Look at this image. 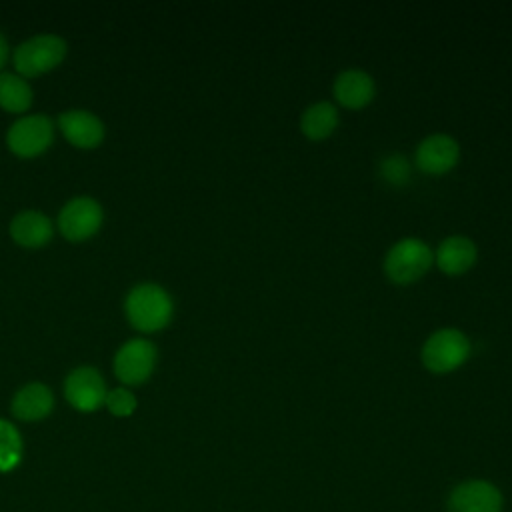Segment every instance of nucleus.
Returning a JSON list of instances; mask_svg holds the SVG:
<instances>
[{
    "label": "nucleus",
    "mask_w": 512,
    "mask_h": 512,
    "mask_svg": "<svg viewBox=\"0 0 512 512\" xmlns=\"http://www.w3.org/2000/svg\"><path fill=\"white\" fill-rule=\"evenodd\" d=\"M128 322L140 332H156L172 318V298L158 284H138L126 296Z\"/></svg>",
    "instance_id": "nucleus-1"
},
{
    "label": "nucleus",
    "mask_w": 512,
    "mask_h": 512,
    "mask_svg": "<svg viewBox=\"0 0 512 512\" xmlns=\"http://www.w3.org/2000/svg\"><path fill=\"white\" fill-rule=\"evenodd\" d=\"M470 354L468 338L456 328L436 330L422 346V362L430 372L446 374L466 362Z\"/></svg>",
    "instance_id": "nucleus-2"
},
{
    "label": "nucleus",
    "mask_w": 512,
    "mask_h": 512,
    "mask_svg": "<svg viewBox=\"0 0 512 512\" xmlns=\"http://www.w3.org/2000/svg\"><path fill=\"white\" fill-rule=\"evenodd\" d=\"M66 42L56 34H38L22 42L14 52V66L20 76H38L62 62Z\"/></svg>",
    "instance_id": "nucleus-3"
},
{
    "label": "nucleus",
    "mask_w": 512,
    "mask_h": 512,
    "mask_svg": "<svg viewBox=\"0 0 512 512\" xmlns=\"http://www.w3.org/2000/svg\"><path fill=\"white\" fill-rule=\"evenodd\" d=\"M432 264L430 248L418 238H402L396 242L384 260V270L390 280L410 284L428 272Z\"/></svg>",
    "instance_id": "nucleus-4"
},
{
    "label": "nucleus",
    "mask_w": 512,
    "mask_h": 512,
    "mask_svg": "<svg viewBox=\"0 0 512 512\" xmlns=\"http://www.w3.org/2000/svg\"><path fill=\"white\" fill-rule=\"evenodd\" d=\"M448 512H502L504 496L496 484L472 478L456 484L446 500Z\"/></svg>",
    "instance_id": "nucleus-5"
},
{
    "label": "nucleus",
    "mask_w": 512,
    "mask_h": 512,
    "mask_svg": "<svg viewBox=\"0 0 512 512\" xmlns=\"http://www.w3.org/2000/svg\"><path fill=\"white\" fill-rule=\"evenodd\" d=\"M156 364V346L150 340H128L114 356V374L124 384H142Z\"/></svg>",
    "instance_id": "nucleus-6"
},
{
    "label": "nucleus",
    "mask_w": 512,
    "mask_h": 512,
    "mask_svg": "<svg viewBox=\"0 0 512 512\" xmlns=\"http://www.w3.org/2000/svg\"><path fill=\"white\" fill-rule=\"evenodd\" d=\"M52 136H54V128L50 118L42 114H32L16 120L10 126L6 140L14 154L22 158H30L44 152L50 146Z\"/></svg>",
    "instance_id": "nucleus-7"
},
{
    "label": "nucleus",
    "mask_w": 512,
    "mask_h": 512,
    "mask_svg": "<svg viewBox=\"0 0 512 512\" xmlns=\"http://www.w3.org/2000/svg\"><path fill=\"white\" fill-rule=\"evenodd\" d=\"M102 224V208L92 198H74L58 214V228L64 238L80 242L96 234Z\"/></svg>",
    "instance_id": "nucleus-8"
},
{
    "label": "nucleus",
    "mask_w": 512,
    "mask_h": 512,
    "mask_svg": "<svg viewBox=\"0 0 512 512\" xmlns=\"http://www.w3.org/2000/svg\"><path fill=\"white\" fill-rule=\"evenodd\" d=\"M66 400L80 412H92L106 402V384L92 366L74 368L64 382Z\"/></svg>",
    "instance_id": "nucleus-9"
},
{
    "label": "nucleus",
    "mask_w": 512,
    "mask_h": 512,
    "mask_svg": "<svg viewBox=\"0 0 512 512\" xmlns=\"http://www.w3.org/2000/svg\"><path fill=\"white\" fill-rule=\"evenodd\" d=\"M460 148L448 134H432L416 148V166L426 174H444L458 162Z\"/></svg>",
    "instance_id": "nucleus-10"
},
{
    "label": "nucleus",
    "mask_w": 512,
    "mask_h": 512,
    "mask_svg": "<svg viewBox=\"0 0 512 512\" xmlns=\"http://www.w3.org/2000/svg\"><path fill=\"white\" fill-rule=\"evenodd\" d=\"M66 140L78 148H94L104 138L102 120L88 110H68L58 118Z\"/></svg>",
    "instance_id": "nucleus-11"
},
{
    "label": "nucleus",
    "mask_w": 512,
    "mask_h": 512,
    "mask_svg": "<svg viewBox=\"0 0 512 512\" xmlns=\"http://www.w3.org/2000/svg\"><path fill=\"white\" fill-rule=\"evenodd\" d=\"M52 406H54L52 392L42 382H30L22 386L12 398V414L26 422L46 418Z\"/></svg>",
    "instance_id": "nucleus-12"
},
{
    "label": "nucleus",
    "mask_w": 512,
    "mask_h": 512,
    "mask_svg": "<svg viewBox=\"0 0 512 512\" xmlns=\"http://www.w3.org/2000/svg\"><path fill=\"white\" fill-rule=\"evenodd\" d=\"M334 96L346 108H362L374 96V80L362 70H344L334 80Z\"/></svg>",
    "instance_id": "nucleus-13"
},
{
    "label": "nucleus",
    "mask_w": 512,
    "mask_h": 512,
    "mask_svg": "<svg viewBox=\"0 0 512 512\" xmlns=\"http://www.w3.org/2000/svg\"><path fill=\"white\" fill-rule=\"evenodd\" d=\"M438 268L450 276L464 274L476 262V244L466 236H448L436 252Z\"/></svg>",
    "instance_id": "nucleus-14"
},
{
    "label": "nucleus",
    "mask_w": 512,
    "mask_h": 512,
    "mask_svg": "<svg viewBox=\"0 0 512 512\" xmlns=\"http://www.w3.org/2000/svg\"><path fill=\"white\" fill-rule=\"evenodd\" d=\"M12 238L28 248L46 244L52 238V222L36 210H24L10 222Z\"/></svg>",
    "instance_id": "nucleus-15"
},
{
    "label": "nucleus",
    "mask_w": 512,
    "mask_h": 512,
    "mask_svg": "<svg viewBox=\"0 0 512 512\" xmlns=\"http://www.w3.org/2000/svg\"><path fill=\"white\" fill-rule=\"evenodd\" d=\"M338 126V112L330 102H316L308 106L300 118V128L310 140H322Z\"/></svg>",
    "instance_id": "nucleus-16"
},
{
    "label": "nucleus",
    "mask_w": 512,
    "mask_h": 512,
    "mask_svg": "<svg viewBox=\"0 0 512 512\" xmlns=\"http://www.w3.org/2000/svg\"><path fill=\"white\" fill-rule=\"evenodd\" d=\"M32 104L30 84L10 72L0 74V106L8 112H24Z\"/></svg>",
    "instance_id": "nucleus-17"
},
{
    "label": "nucleus",
    "mask_w": 512,
    "mask_h": 512,
    "mask_svg": "<svg viewBox=\"0 0 512 512\" xmlns=\"http://www.w3.org/2000/svg\"><path fill=\"white\" fill-rule=\"evenodd\" d=\"M22 458V438L14 424L0 420V472H8L18 466Z\"/></svg>",
    "instance_id": "nucleus-18"
},
{
    "label": "nucleus",
    "mask_w": 512,
    "mask_h": 512,
    "mask_svg": "<svg viewBox=\"0 0 512 512\" xmlns=\"http://www.w3.org/2000/svg\"><path fill=\"white\" fill-rule=\"evenodd\" d=\"M380 176L394 186H402L410 178V164L402 154H390L380 162Z\"/></svg>",
    "instance_id": "nucleus-19"
},
{
    "label": "nucleus",
    "mask_w": 512,
    "mask_h": 512,
    "mask_svg": "<svg viewBox=\"0 0 512 512\" xmlns=\"http://www.w3.org/2000/svg\"><path fill=\"white\" fill-rule=\"evenodd\" d=\"M104 404L114 416H130L136 410V396L128 388H114L106 394Z\"/></svg>",
    "instance_id": "nucleus-20"
},
{
    "label": "nucleus",
    "mask_w": 512,
    "mask_h": 512,
    "mask_svg": "<svg viewBox=\"0 0 512 512\" xmlns=\"http://www.w3.org/2000/svg\"><path fill=\"white\" fill-rule=\"evenodd\" d=\"M6 58H8V42H6V38L0 34V68L4 66Z\"/></svg>",
    "instance_id": "nucleus-21"
}]
</instances>
